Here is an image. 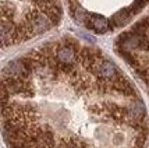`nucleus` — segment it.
<instances>
[{
    "label": "nucleus",
    "mask_w": 149,
    "mask_h": 148,
    "mask_svg": "<svg viewBox=\"0 0 149 148\" xmlns=\"http://www.w3.org/2000/svg\"><path fill=\"white\" fill-rule=\"evenodd\" d=\"M56 58H57V62L60 65L65 66H71L75 63V59H77V55H75V51L71 45H64L60 46L56 52Z\"/></svg>",
    "instance_id": "nucleus-1"
},
{
    "label": "nucleus",
    "mask_w": 149,
    "mask_h": 148,
    "mask_svg": "<svg viewBox=\"0 0 149 148\" xmlns=\"http://www.w3.org/2000/svg\"><path fill=\"white\" fill-rule=\"evenodd\" d=\"M49 27H50V18H47L45 14L36 13L32 15V18H29V29L33 34L43 32Z\"/></svg>",
    "instance_id": "nucleus-2"
},
{
    "label": "nucleus",
    "mask_w": 149,
    "mask_h": 148,
    "mask_svg": "<svg viewBox=\"0 0 149 148\" xmlns=\"http://www.w3.org/2000/svg\"><path fill=\"white\" fill-rule=\"evenodd\" d=\"M96 73L104 80H116L118 77V71L114 63H111L109 60H103L96 66Z\"/></svg>",
    "instance_id": "nucleus-3"
},
{
    "label": "nucleus",
    "mask_w": 149,
    "mask_h": 148,
    "mask_svg": "<svg viewBox=\"0 0 149 148\" xmlns=\"http://www.w3.org/2000/svg\"><path fill=\"white\" fill-rule=\"evenodd\" d=\"M88 27H91L92 29H95L96 32H104L107 31L109 28V22L107 20L102 17V15H97V14H92L91 18L88 20Z\"/></svg>",
    "instance_id": "nucleus-4"
},
{
    "label": "nucleus",
    "mask_w": 149,
    "mask_h": 148,
    "mask_svg": "<svg viewBox=\"0 0 149 148\" xmlns=\"http://www.w3.org/2000/svg\"><path fill=\"white\" fill-rule=\"evenodd\" d=\"M130 13H131L130 10H120L118 13H116L113 15V18H111L113 24L117 27L124 25V24L128 21V18H130Z\"/></svg>",
    "instance_id": "nucleus-5"
}]
</instances>
